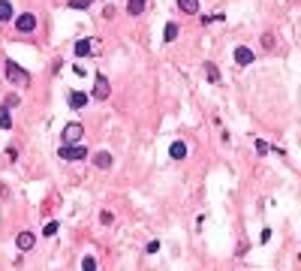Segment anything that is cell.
Here are the masks:
<instances>
[{
	"label": "cell",
	"instance_id": "cell-1",
	"mask_svg": "<svg viewBox=\"0 0 301 271\" xmlns=\"http://www.w3.org/2000/svg\"><path fill=\"white\" fill-rule=\"evenodd\" d=\"M3 72H6V78L12 81V84H18V87H27L30 84V72L27 69H21L18 63H12V60H6L3 63Z\"/></svg>",
	"mask_w": 301,
	"mask_h": 271
},
{
	"label": "cell",
	"instance_id": "cell-2",
	"mask_svg": "<svg viewBox=\"0 0 301 271\" xmlns=\"http://www.w3.org/2000/svg\"><path fill=\"white\" fill-rule=\"evenodd\" d=\"M57 154H60V160H66V163H78V160L87 157V148L78 145V142H69V145H60Z\"/></svg>",
	"mask_w": 301,
	"mask_h": 271
},
{
	"label": "cell",
	"instance_id": "cell-3",
	"mask_svg": "<svg viewBox=\"0 0 301 271\" xmlns=\"http://www.w3.org/2000/svg\"><path fill=\"white\" fill-rule=\"evenodd\" d=\"M15 30H18V33H33V30H36V15H33V12L15 15Z\"/></svg>",
	"mask_w": 301,
	"mask_h": 271
},
{
	"label": "cell",
	"instance_id": "cell-4",
	"mask_svg": "<svg viewBox=\"0 0 301 271\" xmlns=\"http://www.w3.org/2000/svg\"><path fill=\"white\" fill-rule=\"evenodd\" d=\"M81 136H84V127L78 124V121H69L66 127H63V145H69V142H81Z\"/></svg>",
	"mask_w": 301,
	"mask_h": 271
},
{
	"label": "cell",
	"instance_id": "cell-5",
	"mask_svg": "<svg viewBox=\"0 0 301 271\" xmlns=\"http://www.w3.org/2000/svg\"><path fill=\"white\" fill-rule=\"evenodd\" d=\"M109 94H112V84H109V78L99 72V75H96V84H93V97H96V100H109Z\"/></svg>",
	"mask_w": 301,
	"mask_h": 271
},
{
	"label": "cell",
	"instance_id": "cell-6",
	"mask_svg": "<svg viewBox=\"0 0 301 271\" xmlns=\"http://www.w3.org/2000/svg\"><path fill=\"white\" fill-rule=\"evenodd\" d=\"M235 63H238V66H250V63H253V48L238 45V48H235Z\"/></svg>",
	"mask_w": 301,
	"mask_h": 271
},
{
	"label": "cell",
	"instance_id": "cell-7",
	"mask_svg": "<svg viewBox=\"0 0 301 271\" xmlns=\"http://www.w3.org/2000/svg\"><path fill=\"white\" fill-rule=\"evenodd\" d=\"M33 244H36V235H33V232H18V238H15V247H18L21 253H27Z\"/></svg>",
	"mask_w": 301,
	"mask_h": 271
},
{
	"label": "cell",
	"instance_id": "cell-8",
	"mask_svg": "<svg viewBox=\"0 0 301 271\" xmlns=\"http://www.w3.org/2000/svg\"><path fill=\"white\" fill-rule=\"evenodd\" d=\"M87 103H90V97H87L84 91H69V106H72V109H84Z\"/></svg>",
	"mask_w": 301,
	"mask_h": 271
},
{
	"label": "cell",
	"instance_id": "cell-9",
	"mask_svg": "<svg viewBox=\"0 0 301 271\" xmlns=\"http://www.w3.org/2000/svg\"><path fill=\"white\" fill-rule=\"evenodd\" d=\"M112 163H115V157H112L109 151H96V154H93V166H96V169H112Z\"/></svg>",
	"mask_w": 301,
	"mask_h": 271
},
{
	"label": "cell",
	"instance_id": "cell-10",
	"mask_svg": "<svg viewBox=\"0 0 301 271\" xmlns=\"http://www.w3.org/2000/svg\"><path fill=\"white\" fill-rule=\"evenodd\" d=\"M90 51H93V42H90V39H78V42H75V57H87Z\"/></svg>",
	"mask_w": 301,
	"mask_h": 271
},
{
	"label": "cell",
	"instance_id": "cell-11",
	"mask_svg": "<svg viewBox=\"0 0 301 271\" xmlns=\"http://www.w3.org/2000/svg\"><path fill=\"white\" fill-rule=\"evenodd\" d=\"M169 157H172V160H184V157H187V145H184V142H175V145L169 148Z\"/></svg>",
	"mask_w": 301,
	"mask_h": 271
},
{
	"label": "cell",
	"instance_id": "cell-12",
	"mask_svg": "<svg viewBox=\"0 0 301 271\" xmlns=\"http://www.w3.org/2000/svg\"><path fill=\"white\" fill-rule=\"evenodd\" d=\"M0 130H12V109L0 106Z\"/></svg>",
	"mask_w": 301,
	"mask_h": 271
},
{
	"label": "cell",
	"instance_id": "cell-13",
	"mask_svg": "<svg viewBox=\"0 0 301 271\" xmlns=\"http://www.w3.org/2000/svg\"><path fill=\"white\" fill-rule=\"evenodd\" d=\"M178 6H181V12H187V15H196V12H199V0H178Z\"/></svg>",
	"mask_w": 301,
	"mask_h": 271
},
{
	"label": "cell",
	"instance_id": "cell-14",
	"mask_svg": "<svg viewBox=\"0 0 301 271\" xmlns=\"http://www.w3.org/2000/svg\"><path fill=\"white\" fill-rule=\"evenodd\" d=\"M205 75H208V78H211V84H220V69H217V66H214V63H211V60H208V63H205Z\"/></svg>",
	"mask_w": 301,
	"mask_h": 271
},
{
	"label": "cell",
	"instance_id": "cell-15",
	"mask_svg": "<svg viewBox=\"0 0 301 271\" xmlns=\"http://www.w3.org/2000/svg\"><path fill=\"white\" fill-rule=\"evenodd\" d=\"M127 12H130L133 18L142 15V12H145V0H130V3H127Z\"/></svg>",
	"mask_w": 301,
	"mask_h": 271
},
{
	"label": "cell",
	"instance_id": "cell-16",
	"mask_svg": "<svg viewBox=\"0 0 301 271\" xmlns=\"http://www.w3.org/2000/svg\"><path fill=\"white\" fill-rule=\"evenodd\" d=\"M3 21H12V3L9 0H0V24Z\"/></svg>",
	"mask_w": 301,
	"mask_h": 271
},
{
	"label": "cell",
	"instance_id": "cell-17",
	"mask_svg": "<svg viewBox=\"0 0 301 271\" xmlns=\"http://www.w3.org/2000/svg\"><path fill=\"white\" fill-rule=\"evenodd\" d=\"M163 39H166V42H175V39H178V24H175V21H169V24H166Z\"/></svg>",
	"mask_w": 301,
	"mask_h": 271
},
{
	"label": "cell",
	"instance_id": "cell-18",
	"mask_svg": "<svg viewBox=\"0 0 301 271\" xmlns=\"http://www.w3.org/2000/svg\"><path fill=\"white\" fill-rule=\"evenodd\" d=\"M57 226H60L57 220H48V223L42 226V235H45V238H51V235H57Z\"/></svg>",
	"mask_w": 301,
	"mask_h": 271
},
{
	"label": "cell",
	"instance_id": "cell-19",
	"mask_svg": "<svg viewBox=\"0 0 301 271\" xmlns=\"http://www.w3.org/2000/svg\"><path fill=\"white\" fill-rule=\"evenodd\" d=\"M99 223H103V226H112V223H115V214H112V211H103V214H99Z\"/></svg>",
	"mask_w": 301,
	"mask_h": 271
},
{
	"label": "cell",
	"instance_id": "cell-20",
	"mask_svg": "<svg viewBox=\"0 0 301 271\" xmlns=\"http://www.w3.org/2000/svg\"><path fill=\"white\" fill-rule=\"evenodd\" d=\"M93 0H69V9H87Z\"/></svg>",
	"mask_w": 301,
	"mask_h": 271
},
{
	"label": "cell",
	"instance_id": "cell-21",
	"mask_svg": "<svg viewBox=\"0 0 301 271\" xmlns=\"http://www.w3.org/2000/svg\"><path fill=\"white\" fill-rule=\"evenodd\" d=\"M81 268L93 271V268H96V259H93V256H84V259H81Z\"/></svg>",
	"mask_w": 301,
	"mask_h": 271
},
{
	"label": "cell",
	"instance_id": "cell-22",
	"mask_svg": "<svg viewBox=\"0 0 301 271\" xmlns=\"http://www.w3.org/2000/svg\"><path fill=\"white\" fill-rule=\"evenodd\" d=\"M262 45H265V48H274V36H271V33H262Z\"/></svg>",
	"mask_w": 301,
	"mask_h": 271
},
{
	"label": "cell",
	"instance_id": "cell-23",
	"mask_svg": "<svg viewBox=\"0 0 301 271\" xmlns=\"http://www.w3.org/2000/svg\"><path fill=\"white\" fill-rule=\"evenodd\" d=\"M3 106H6V109H15V106H18V97H15V94H9V97H6V103H3Z\"/></svg>",
	"mask_w": 301,
	"mask_h": 271
},
{
	"label": "cell",
	"instance_id": "cell-24",
	"mask_svg": "<svg viewBox=\"0 0 301 271\" xmlns=\"http://www.w3.org/2000/svg\"><path fill=\"white\" fill-rule=\"evenodd\" d=\"M256 151H259V154H268V145H265L262 139H256Z\"/></svg>",
	"mask_w": 301,
	"mask_h": 271
},
{
	"label": "cell",
	"instance_id": "cell-25",
	"mask_svg": "<svg viewBox=\"0 0 301 271\" xmlns=\"http://www.w3.org/2000/svg\"><path fill=\"white\" fill-rule=\"evenodd\" d=\"M6 157H9V160L15 163V160H18V151H15V148H6Z\"/></svg>",
	"mask_w": 301,
	"mask_h": 271
},
{
	"label": "cell",
	"instance_id": "cell-26",
	"mask_svg": "<svg viewBox=\"0 0 301 271\" xmlns=\"http://www.w3.org/2000/svg\"><path fill=\"white\" fill-rule=\"evenodd\" d=\"M259 241H262V244H268V241H271V229H262V238H259Z\"/></svg>",
	"mask_w": 301,
	"mask_h": 271
},
{
	"label": "cell",
	"instance_id": "cell-27",
	"mask_svg": "<svg viewBox=\"0 0 301 271\" xmlns=\"http://www.w3.org/2000/svg\"><path fill=\"white\" fill-rule=\"evenodd\" d=\"M145 250H148V253H157V250H160V241H151V244H148Z\"/></svg>",
	"mask_w": 301,
	"mask_h": 271
}]
</instances>
